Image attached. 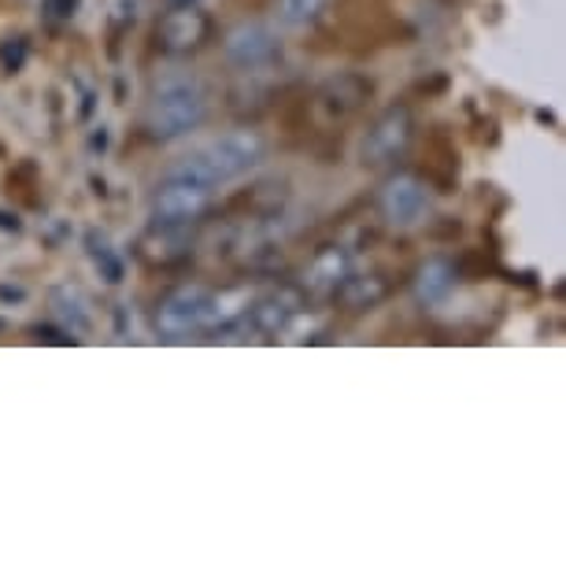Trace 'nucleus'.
<instances>
[{
  "label": "nucleus",
  "mask_w": 566,
  "mask_h": 566,
  "mask_svg": "<svg viewBox=\"0 0 566 566\" xmlns=\"http://www.w3.org/2000/svg\"><path fill=\"white\" fill-rule=\"evenodd\" d=\"M266 156V145L263 137L255 130H230V134H219L211 137L208 145L193 148L189 156H181L170 175H181V178H193L200 186L216 189V186H227V181L249 175L252 167H260Z\"/></svg>",
  "instance_id": "nucleus-1"
},
{
  "label": "nucleus",
  "mask_w": 566,
  "mask_h": 566,
  "mask_svg": "<svg viewBox=\"0 0 566 566\" xmlns=\"http://www.w3.org/2000/svg\"><path fill=\"white\" fill-rule=\"evenodd\" d=\"M208 119V93L193 74H167L153 85L145 112V130L156 142H175V137L193 134Z\"/></svg>",
  "instance_id": "nucleus-2"
},
{
  "label": "nucleus",
  "mask_w": 566,
  "mask_h": 566,
  "mask_svg": "<svg viewBox=\"0 0 566 566\" xmlns=\"http://www.w3.org/2000/svg\"><path fill=\"white\" fill-rule=\"evenodd\" d=\"M211 208V189L200 186L193 178L170 175L156 186L153 200H148V211H153V222L159 230H186L193 227L197 219H205Z\"/></svg>",
  "instance_id": "nucleus-3"
},
{
  "label": "nucleus",
  "mask_w": 566,
  "mask_h": 566,
  "mask_svg": "<svg viewBox=\"0 0 566 566\" xmlns=\"http://www.w3.org/2000/svg\"><path fill=\"white\" fill-rule=\"evenodd\" d=\"M415 142V115L408 104H389L363 134L359 159L367 167H397Z\"/></svg>",
  "instance_id": "nucleus-4"
},
{
  "label": "nucleus",
  "mask_w": 566,
  "mask_h": 566,
  "mask_svg": "<svg viewBox=\"0 0 566 566\" xmlns=\"http://www.w3.org/2000/svg\"><path fill=\"white\" fill-rule=\"evenodd\" d=\"M433 200H430V186L411 175V170H397V175L386 178V186L378 189V211L389 227H419V222L430 216Z\"/></svg>",
  "instance_id": "nucleus-5"
},
{
  "label": "nucleus",
  "mask_w": 566,
  "mask_h": 566,
  "mask_svg": "<svg viewBox=\"0 0 566 566\" xmlns=\"http://www.w3.org/2000/svg\"><path fill=\"white\" fill-rule=\"evenodd\" d=\"M211 34V19L200 12V4H170V12L159 15L156 45L164 56H193L205 49Z\"/></svg>",
  "instance_id": "nucleus-6"
},
{
  "label": "nucleus",
  "mask_w": 566,
  "mask_h": 566,
  "mask_svg": "<svg viewBox=\"0 0 566 566\" xmlns=\"http://www.w3.org/2000/svg\"><path fill=\"white\" fill-rule=\"evenodd\" d=\"M222 56L238 71H263L282 60V41L266 23H238L222 38Z\"/></svg>",
  "instance_id": "nucleus-7"
},
{
  "label": "nucleus",
  "mask_w": 566,
  "mask_h": 566,
  "mask_svg": "<svg viewBox=\"0 0 566 566\" xmlns=\"http://www.w3.org/2000/svg\"><path fill=\"white\" fill-rule=\"evenodd\" d=\"M205 312H208V290L200 285H181L170 290L156 307V329L167 340H181L197 329H205Z\"/></svg>",
  "instance_id": "nucleus-8"
},
{
  "label": "nucleus",
  "mask_w": 566,
  "mask_h": 566,
  "mask_svg": "<svg viewBox=\"0 0 566 566\" xmlns=\"http://www.w3.org/2000/svg\"><path fill=\"white\" fill-rule=\"evenodd\" d=\"M301 312H304V293L293 290V285H277V290H271V293L252 296L249 318L260 334H285Z\"/></svg>",
  "instance_id": "nucleus-9"
},
{
  "label": "nucleus",
  "mask_w": 566,
  "mask_h": 566,
  "mask_svg": "<svg viewBox=\"0 0 566 566\" xmlns=\"http://www.w3.org/2000/svg\"><path fill=\"white\" fill-rule=\"evenodd\" d=\"M352 274V260L345 249H337V244H326L323 252L315 255L312 263H307L304 271V293H315V296H334L340 285H345V277Z\"/></svg>",
  "instance_id": "nucleus-10"
},
{
  "label": "nucleus",
  "mask_w": 566,
  "mask_h": 566,
  "mask_svg": "<svg viewBox=\"0 0 566 566\" xmlns=\"http://www.w3.org/2000/svg\"><path fill=\"white\" fill-rule=\"evenodd\" d=\"M370 97V82L359 78V74H340V78H329L318 93V108H323L329 119H348L363 108V101Z\"/></svg>",
  "instance_id": "nucleus-11"
},
{
  "label": "nucleus",
  "mask_w": 566,
  "mask_h": 566,
  "mask_svg": "<svg viewBox=\"0 0 566 566\" xmlns=\"http://www.w3.org/2000/svg\"><path fill=\"white\" fill-rule=\"evenodd\" d=\"M415 296H419V304H441L452 296L455 290V266L441 260V255H433V260H426L419 271H415V282H411Z\"/></svg>",
  "instance_id": "nucleus-12"
},
{
  "label": "nucleus",
  "mask_w": 566,
  "mask_h": 566,
  "mask_svg": "<svg viewBox=\"0 0 566 566\" xmlns=\"http://www.w3.org/2000/svg\"><path fill=\"white\" fill-rule=\"evenodd\" d=\"M252 293L249 290H222L208 293V312H205V329H230L249 318Z\"/></svg>",
  "instance_id": "nucleus-13"
},
{
  "label": "nucleus",
  "mask_w": 566,
  "mask_h": 566,
  "mask_svg": "<svg viewBox=\"0 0 566 566\" xmlns=\"http://www.w3.org/2000/svg\"><path fill=\"white\" fill-rule=\"evenodd\" d=\"M85 252H90V260L101 271L104 282H108V285H119L123 282L126 263H123V255L112 249V241L104 238V233H90V238H85Z\"/></svg>",
  "instance_id": "nucleus-14"
},
{
  "label": "nucleus",
  "mask_w": 566,
  "mask_h": 566,
  "mask_svg": "<svg viewBox=\"0 0 566 566\" xmlns=\"http://www.w3.org/2000/svg\"><path fill=\"white\" fill-rule=\"evenodd\" d=\"M52 307H56V315L67 323L71 334H85V329L93 326V318L90 312L82 307V296L78 293H71V290H56L52 293Z\"/></svg>",
  "instance_id": "nucleus-15"
},
{
  "label": "nucleus",
  "mask_w": 566,
  "mask_h": 566,
  "mask_svg": "<svg viewBox=\"0 0 566 566\" xmlns=\"http://www.w3.org/2000/svg\"><path fill=\"white\" fill-rule=\"evenodd\" d=\"M329 0H277V15L290 27H307L326 12Z\"/></svg>",
  "instance_id": "nucleus-16"
},
{
  "label": "nucleus",
  "mask_w": 566,
  "mask_h": 566,
  "mask_svg": "<svg viewBox=\"0 0 566 566\" xmlns=\"http://www.w3.org/2000/svg\"><path fill=\"white\" fill-rule=\"evenodd\" d=\"M340 296H345V304L352 307H363V304H374L381 293H386V285L378 282V277H356V274H348L345 277V285L337 290Z\"/></svg>",
  "instance_id": "nucleus-17"
},
{
  "label": "nucleus",
  "mask_w": 566,
  "mask_h": 566,
  "mask_svg": "<svg viewBox=\"0 0 566 566\" xmlns=\"http://www.w3.org/2000/svg\"><path fill=\"white\" fill-rule=\"evenodd\" d=\"M27 52H30L27 38H4V41H0V67H4L8 74L23 71Z\"/></svg>",
  "instance_id": "nucleus-18"
},
{
  "label": "nucleus",
  "mask_w": 566,
  "mask_h": 566,
  "mask_svg": "<svg viewBox=\"0 0 566 566\" xmlns=\"http://www.w3.org/2000/svg\"><path fill=\"white\" fill-rule=\"evenodd\" d=\"M74 4H78V0H49V12H52V19H71Z\"/></svg>",
  "instance_id": "nucleus-19"
},
{
  "label": "nucleus",
  "mask_w": 566,
  "mask_h": 566,
  "mask_svg": "<svg viewBox=\"0 0 566 566\" xmlns=\"http://www.w3.org/2000/svg\"><path fill=\"white\" fill-rule=\"evenodd\" d=\"M170 4H200V0H170Z\"/></svg>",
  "instance_id": "nucleus-20"
}]
</instances>
